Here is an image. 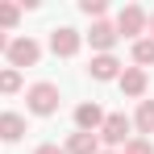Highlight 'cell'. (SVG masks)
I'll return each instance as SVG.
<instances>
[{"label":"cell","instance_id":"obj_18","mask_svg":"<svg viewBox=\"0 0 154 154\" xmlns=\"http://www.w3.org/2000/svg\"><path fill=\"white\" fill-rule=\"evenodd\" d=\"M33 154H63V146H58V142H42Z\"/></svg>","mask_w":154,"mask_h":154},{"label":"cell","instance_id":"obj_7","mask_svg":"<svg viewBox=\"0 0 154 154\" xmlns=\"http://www.w3.org/2000/svg\"><path fill=\"white\" fill-rule=\"evenodd\" d=\"M83 42L92 46V54H112L121 38H117V29H112V21L104 17V21H92V29L83 33Z\"/></svg>","mask_w":154,"mask_h":154},{"label":"cell","instance_id":"obj_13","mask_svg":"<svg viewBox=\"0 0 154 154\" xmlns=\"http://www.w3.org/2000/svg\"><path fill=\"white\" fill-rule=\"evenodd\" d=\"M17 92H25V75L13 67H0V96H17Z\"/></svg>","mask_w":154,"mask_h":154},{"label":"cell","instance_id":"obj_15","mask_svg":"<svg viewBox=\"0 0 154 154\" xmlns=\"http://www.w3.org/2000/svg\"><path fill=\"white\" fill-rule=\"evenodd\" d=\"M17 25H21V4L17 0H0V29L13 33Z\"/></svg>","mask_w":154,"mask_h":154},{"label":"cell","instance_id":"obj_12","mask_svg":"<svg viewBox=\"0 0 154 154\" xmlns=\"http://www.w3.org/2000/svg\"><path fill=\"white\" fill-rule=\"evenodd\" d=\"M63 154H100V137L96 133H71L67 142H63Z\"/></svg>","mask_w":154,"mask_h":154},{"label":"cell","instance_id":"obj_17","mask_svg":"<svg viewBox=\"0 0 154 154\" xmlns=\"http://www.w3.org/2000/svg\"><path fill=\"white\" fill-rule=\"evenodd\" d=\"M117 154H154V142H150V137H137V133H133V137H129V142H125Z\"/></svg>","mask_w":154,"mask_h":154},{"label":"cell","instance_id":"obj_2","mask_svg":"<svg viewBox=\"0 0 154 154\" xmlns=\"http://www.w3.org/2000/svg\"><path fill=\"white\" fill-rule=\"evenodd\" d=\"M4 58H8V67H13V71H21V75H25V67H38V63H42V42H38V38H29V33H17V38L8 42Z\"/></svg>","mask_w":154,"mask_h":154},{"label":"cell","instance_id":"obj_1","mask_svg":"<svg viewBox=\"0 0 154 154\" xmlns=\"http://www.w3.org/2000/svg\"><path fill=\"white\" fill-rule=\"evenodd\" d=\"M58 104H63V92L50 79H38V83L25 88V117H54Z\"/></svg>","mask_w":154,"mask_h":154},{"label":"cell","instance_id":"obj_16","mask_svg":"<svg viewBox=\"0 0 154 154\" xmlns=\"http://www.w3.org/2000/svg\"><path fill=\"white\" fill-rule=\"evenodd\" d=\"M79 13H83L88 21H104V13H108V0H79Z\"/></svg>","mask_w":154,"mask_h":154},{"label":"cell","instance_id":"obj_20","mask_svg":"<svg viewBox=\"0 0 154 154\" xmlns=\"http://www.w3.org/2000/svg\"><path fill=\"white\" fill-rule=\"evenodd\" d=\"M146 38H154V8L146 13Z\"/></svg>","mask_w":154,"mask_h":154},{"label":"cell","instance_id":"obj_9","mask_svg":"<svg viewBox=\"0 0 154 154\" xmlns=\"http://www.w3.org/2000/svg\"><path fill=\"white\" fill-rule=\"evenodd\" d=\"M25 133H29L25 112H13V108H4V112H0V146H17Z\"/></svg>","mask_w":154,"mask_h":154},{"label":"cell","instance_id":"obj_4","mask_svg":"<svg viewBox=\"0 0 154 154\" xmlns=\"http://www.w3.org/2000/svg\"><path fill=\"white\" fill-rule=\"evenodd\" d=\"M100 150H121L129 137H133V125H129L125 112H104V125H100Z\"/></svg>","mask_w":154,"mask_h":154},{"label":"cell","instance_id":"obj_5","mask_svg":"<svg viewBox=\"0 0 154 154\" xmlns=\"http://www.w3.org/2000/svg\"><path fill=\"white\" fill-rule=\"evenodd\" d=\"M46 46H50V54H54V58H75V54L83 50V33H79L75 25H54Z\"/></svg>","mask_w":154,"mask_h":154},{"label":"cell","instance_id":"obj_19","mask_svg":"<svg viewBox=\"0 0 154 154\" xmlns=\"http://www.w3.org/2000/svg\"><path fill=\"white\" fill-rule=\"evenodd\" d=\"M8 42H13V33H4V29H0V58H4V50H8Z\"/></svg>","mask_w":154,"mask_h":154},{"label":"cell","instance_id":"obj_8","mask_svg":"<svg viewBox=\"0 0 154 154\" xmlns=\"http://www.w3.org/2000/svg\"><path fill=\"white\" fill-rule=\"evenodd\" d=\"M121 71H125V63L117 54H92V63H88V79H96V83H117Z\"/></svg>","mask_w":154,"mask_h":154},{"label":"cell","instance_id":"obj_14","mask_svg":"<svg viewBox=\"0 0 154 154\" xmlns=\"http://www.w3.org/2000/svg\"><path fill=\"white\" fill-rule=\"evenodd\" d=\"M129 54H133V67H142V71H146V67H154V38H137Z\"/></svg>","mask_w":154,"mask_h":154},{"label":"cell","instance_id":"obj_21","mask_svg":"<svg viewBox=\"0 0 154 154\" xmlns=\"http://www.w3.org/2000/svg\"><path fill=\"white\" fill-rule=\"evenodd\" d=\"M100 154H117V150H100Z\"/></svg>","mask_w":154,"mask_h":154},{"label":"cell","instance_id":"obj_10","mask_svg":"<svg viewBox=\"0 0 154 154\" xmlns=\"http://www.w3.org/2000/svg\"><path fill=\"white\" fill-rule=\"evenodd\" d=\"M71 117H75V129H79V133H100V125H104V108L96 100H79Z\"/></svg>","mask_w":154,"mask_h":154},{"label":"cell","instance_id":"obj_6","mask_svg":"<svg viewBox=\"0 0 154 154\" xmlns=\"http://www.w3.org/2000/svg\"><path fill=\"white\" fill-rule=\"evenodd\" d=\"M117 88H121L125 100H146V92H150V71H142V67H125V71L117 75Z\"/></svg>","mask_w":154,"mask_h":154},{"label":"cell","instance_id":"obj_3","mask_svg":"<svg viewBox=\"0 0 154 154\" xmlns=\"http://www.w3.org/2000/svg\"><path fill=\"white\" fill-rule=\"evenodd\" d=\"M146 13H150V8H142L137 0H129V4H121V8H117V21H112V29H117V38H129V42L146 38Z\"/></svg>","mask_w":154,"mask_h":154},{"label":"cell","instance_id":"obj_11","mask_svg":"<svg viewBox=\"0 0 154 154\" xmlns=\"http://www.w3.org/2000/svg\"><path fill=\"white\" fill-rule=\"evenodd\" d=\"M129 125H133L137 137H150V133H154V100H137L133 117H129Z\"/></svg>","mask_w":154,"mask_h":154}]
</instances>
